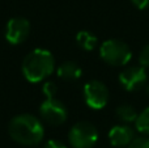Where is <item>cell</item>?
Segmentation results:
<instances>
[{"instance_id": "obj_13", "label": "cell", "mask_w": 149, "mask_h": 148, "mask_svg": "<svg viewBox=\"0 0 149 148\" xmlns=\"http://www.w3.org/2000/svg\"><path fill=\"white\" fill-rule=\"evenodd\" d=\"M135 127L143 135H149V106L139 113L135 121Z\"/></svg>"}, {"instance_id": "obj_7", "label": "cell", "mask_w": 149, "mask_h": 148, "mask_svg": "<svg viewBox=\"0 0 149 148\" xmlns=\"http://www.w3.org/2000/svg\"><path fill=\"white\" fill-rule=\"evenodd\" d=\"M39 113L47 123L54 126L64 123L68 117V112L63 105V102H60L59 100L54 98V97L46 98L42 102L41 108H39Z\"/></svg>"}, {"instance_id": "obj_9", "label": "cell", "mask_w": 149, "mask_h": 148, "mask_svg": "<svg viewBox=\"0 0 149 148\" xmlns=\"http://www.w3.org/2000/svg\"><path fill=\"white\" fill-rule=\"evenodd\" d=\"M135 139V131L128 125H116L109 131V140L113 147H128Z\"/></svg>"}, {"instance_id": "obj_16", "label": "cell", "mask_w": 149, "mask_h": 148, "mask_svg": "<svg viewBox=\"0 0 149 148\" xmlns=\"http://www.w3.org/2000/svg\"><path fill=\"white\" fill-rule=\"evenodd\" d=\"M42 91H43V93L47 96V98H51V97H54L55 94H56V85H55L54 83H51V81H49V83H46L43 85V88H42Z\"/></svg>"}, {"instance_id": "obj_2", "label": "cell", "mask_w": 149, "mask_h": 148, "mask_svg": "<svg viewBox=\"0 0 149 148\" xmlns=\"http://www.w3.org/2000/svg\"><path fill=\"white\" fill-rule=\"evenodd\" d=\"M55 59L46 49H34L22 62V73L30 83H39L54 71Z\"/></svg>"}, {"instance_id": "obj_15", "label": "cell", "mask_w": 149, "mask_h": 148, "mask_svg": "<svg viewBox=\"0 0 149 148\" xmlns=\"http://www.w3.org/2000/svg\"><path fill=\"white\" fill-rule=\"evenodd\" d=\"M127 148H149V138L148 136L135 138Z\"/></svg>"}, {"instance_id": "obj_11", "label": "cell", "mask_w": 149, "mask_h": 148, "mask_svg": "<svg viewBox=\"0 0 149 148\" xmlns=\"http://www.w3.org/2000/svg\"><path fill=\"white\" fill-rule=\"evenodd\" d=\"M76 42L81 49H84L85 51H92L94 50V47L97 46V37L94 34H92L88 30H81L77 33L76 36Z\"/></svg>"}, {"instance_id": "obj_5", "label": "cell", "mask_w": 149, "mask_h": 148, "mask_svg": "<svg viewBox=\"0 0 149 148\" xmlns=\"http://www.w3.org/2000/svg\"><path fill=\"white\" fill-rule=\"evenodd\" d=\"M85 104L93 110H101L109 102V89L102 81L90 80L84 85Z\"/></svg>"}, {"instance_id": "obj_3", "label": "cell", "mask_w": 149, "mask_h": 148, "mask_svg": "<svg viewBox=\"0 0 149 148\" xmlns=\"http://www.w3.org/2000/svg\"><path fill=\"white\" fill-rule=\"evenodd\" d=\"M100 57L105 63L114 67L126 66L131 60L132 51L128 45L119 39H107L100 47Z\"/></svg>"}, {"instance_id": "obj_10", "label": "cell", "mask_w": 149, "mask_h": 148, "mask_svg": "<svg viewBox=\"0 0 149 148\" xmlns=\"http://www.w3.org/2000/svg\"><path fill=\"white\" fill-rule=\"evenodd\" d=\"M58 76L64 80H77L81 76L82 71L80 66L74 62H64L58 67Z\"/></svg>"}, {"instance_id": "obj_19", "label": "cell", "mask_w": 149, "mask_h": 148, "mask_svg": "<svg viewBox=\"0 0 149 148\" xmlns=\"http://www.w3.org/2000/svg\"><path fill=\"white\" fill-rule=\"evenodd\" d=\"M145 92H147V94L149 96V84H147V85H145Z\"/></svg>"}, {"instance_id": "obj_12", "label": "cell", "mask_w": 149, "mask_h": 148, "mask_svg": "<svg viewBox=\"0 0 149 148\" xmlns=\"http://www.w3.org/2000/svg\"><path fill=\"white\" fill-rule=\"evenodd\" d=\"M115 113H116V117L124 123H132V122L135 123L137 115H139L136 109L132 105H128V104H123L120 106H118Z\"/></svg>"}, {"instance_id": "obj_4", "label": "cell", "mask_w": 149, "mask_h": 148, "mask_svg": "<svg viewBox=\"0 0 149 148\" xmlns=\"http://www.w3.org/2000/svg\"><path fill=\"white\" fill-rule=\"evenodd\" d=\"M70 143L73 148H93L98 140V131L90 122H79L70 130Z\"/></svg>"}, {"instance_id": "obj_14", "label": "cell", "mask_w": 149, "mask_h": 148, "mask_svg": "<svg viewBox=\"0 0 149 148\" xmlns=\"http://www.w3.org/2000/svg\"><path fill=\"white\" fill-rule=\"evenodd\" d=\"M139 64L144 68L149 67V43H147L144 47L141 49L139 54Z\"/></svg>"}, {"instance_id": "obj_8", "label": "cell", "mask_w": 149, "mask_h": 148, "mask_svg": "<svg viewBox=\"0 0 149 148\" xmlns=\"http://www.w3.org/2000/svg\"><path fill=\"white\" fill-rule=\"evenodd\" d=\"M30 33V22L24 17H13L5 26V39L10 45H20L25 42Z\"/></svg>"}, {"instance_id": "obj_6", "label": "cell", "mask_w": 149, "mask_h": 148, "mask_svg": "<svg viewBox=\"0 0 149 148\" xmlns=\"http://www.w3.org/2000/svg\"><path fill=\"white\" fill-rule=\"evenodd\" d=\"M147 68L141 66H131L124 68L119 75V83L127 92H136L147 85Z\"/></svg>"}, {"instance_id": "obj_17", "label": "cell", "mask_w": 149, "mask_h": 148, "mask_svg": "<svg viewBox=\"0 0 149 148\" xmlns=\"http://www.w3.org/2000/svg\"><path fill=\"white\" fill-rule=\"evenodd\" d=\"M131 3L140 10H144L149 8V0H131Z\"/></svg>"}, {"instance_id": "obj_1", "label": "cell", "mask_w": 149, "mask_h": 148, "mask_svg": "<svg viewBox=\"0 0 149 148\" xmlns=\"http://www.w3.org/2000/svg\"><path fill=\"white\" fill-rule=\"evenodd\" d=\"M9 136L22 146H37L45 135L41 121L31 114H20L10 119L8 125Z\"/></svg>"}, {"instance_id": "obj_18", "label": "cell", "mask_w": 149, "mask_h": 148, "mask_svg": "<svg viewBox=\"0 0 149 148\" xmlns=\"http://www.w3.org/2000/svg\"><path fill=\"white\" fill-rule=\"evenodd\" d=\"M45 148H67L65 147V144H63L62 142H59V140H49L46 143V146H45Z\"/></svg>"}]
</instances>
